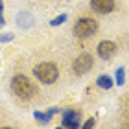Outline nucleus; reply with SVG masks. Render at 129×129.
Segmentation results:
<instances>
[{
  "label": "nucleus",
  "instance_id": "10",
  "mask_svg": "<svg viewBox=\"0 0 129 129\" xmlns=\"http://www.w3.org/2000/svg\"><path fill=\"white\" fill-rule=\"evenodd\" d=\"M33 116H35V120H39V122H48L50 120V116L46 114V113H41V111H35Z\"/></svg>",
  "mask_w": 129,
  "mask_h": 129
},
{
  "label": "nucleus",
  "instance_id": "1",
  "mask_svg": "<svg viewBox=\"0 0 129 129\" xmlns=\"http://www.w3.org/2000/svg\"><path fill=\"white\" fill-rule=\"evenodd\" d=\"M35 78H37L39 81H43V83H54V81L59 78V70H57V67L54 63H41L35 67L33 70Z\"/></svg>",
  "mask_w": 129,
  "mask_h": 129
},
{
  "label": "nucleus",
  "instance_id": "4",
  "mask_svg": "<svg viewBox=\"0 0 129 129\" xmlns=\"http://www.w3.org/2000/svg\"><path fill=\"white\" fill-rule=\"evenodd\" d=\"M92 64H94V59H92L89 54H83V55H79L78 59L74 61V70L78 74H85V72H89L92 68Z\"/></svg>",
  "mask_w": 129,
  "mask_h": 129
},
{
  "label": "nucleus",
  "instance_id": "3",
  "mask_svg": "<svg viewBox=\"0 0 129 129\" xmlns=\"http://www.w3.org/2000/svg\"><path fill=\"white\" fill-rule=\"evenodd\" d=\"M96 30H98L96 20L85 17V19L78 20V24H76V28H74V33H76V37H79V39H87V37H90V35H94Z\"/></svg>",
  "mask_w": 129,
  "mask_h": 129
},
{
  "label": "nucleus",
  "instance_id": "11",
  "mask_svg": "<svg viewBox=\"0 0 129 129\" xmlns=\"http://www.w3.org/2000/svg\"><path fill=\"white\" fill-rule=\"evenodd\" d=\"M64 20H67V15H59V17H55V19L52 20L50 24H52V26H57V24H63Z\"/></svg>",
  "mask_w": 129,
  "mask_h": 129
},
{
  "label": "nucleus",
  "instance_id": "14",
  "mask_svg": "<svg viewBox=\"0 0 129 129\" xmlns=\"http://www.w3.org/2000/svg\"><path fill=\"white\" fill-rule=\"evenodd\" d=\"M92 125H94V120H89V122H87V124L83 125L85 129H89V127H92Z\"/></svg>",
  "mask_w": 129,
  "mask_h": 129
},
{
  "label": "nucleus",
  "instance_id": "6",
  "mask_svg": "<svg viewBox=\"0 0 129 129\" xmlns=\"http://www.w3.org/2000/svg\"><path fill=\"white\" fill-rule=\"evenodd\" d=\"M114 52H116V44L113 41H102V43L98 44V54H100V57H103V59L113 57Z\"/></svg>",
  "mask_w": 129,
  "mask_h": 129
},
{
  "label": "nucleus",
  "instance_id": "7",
  "mask_svg": "<svg viewBox=\"0 0 129 129\" xmlns=\"http://www.w3.org/2000/svg\"><path fill=\"white\" fill-rule=\"evenodd\" d=\"M63 127H79V113L78 111H64Z\"/></svg>",
  "mask_w": 129,
  "mask_h": 129
},
{
  "label": "nucleus",
  "instance_id": "12",
  "mask_svg": "<svg viewBox=\"0 0 129 129\" xmlns=\"http://www.w3.org/2000/svg\"><path fill=\"white\" fill-rule=\"evenodd\" d=\"M8 41H13V33H4V35H0V43H8Z\"/></svg>",
  "mask_w": 129,
  "mask_h": 129
},
{
  "label": "nucleus",
  "instance_id": "2",
  "mask_svg": "<svg viewBox=\"0 0 129 129\" xmlns=\"http://www.w3.org/2000/svg\"><path fill=\"white\" fill-rule=\"evenodd\" d=\"M11 89H13L15 96H19L20 100H30L33 96V85L26 76H15L11 81Z\"/></svg>",
  "mask_w": 129,
  "mask_h": 129
},
{
  "label": "nucleus",
  "instance_id": "5",
  "mask_svg": "<svg viewBox=\"0 0 129 129\" xmlns=\"http://www.w3.org/2000/svg\"><path fill=\"white\" fill-rule=\"evenodd\" d=\"M90 8L96 13H111L114 9V2L113 0H90Z\"/></svg>",
  "mask_w": 129,
  "mask_h": 129
},
{
  "label": "nucleus",
  "instance_id": "13",
  "mask_svg": "<svg viewBox=\"0 0 129 129\" xmlns=\"http://www.w3.org/2000/svg\"><path fill=\"white\" fill-rule=\"evenodd\" d=\"M2 9H4V4H2V0H0V26L6 24V20H4V17H2Z\"/></svg>",
  "mask_w": 129,
  "mask_h": 129
},
{
  "label": "nucleus",
  "instance_id": "9",
  "mask_svg": "<svg viewBox=\"0 0 129 129\" xmlns=\"http://www.w3.org/2000/svg\"><path fill=\"white\" fill-rule=\"evenodd\" d=\"M125 83V70L118 68L116 70V85H124Z\"/></svg>",
  "mask_w": 129,
  "mask_h": 129
},
{
  "label": "nucleus",
  "instance_id": "8",
  "mask_svg": "<svg viewBox=\"0 0 129 129\" xmlns=\"http://www.w3.org/2000/svg\"><path fill=\"white\" fill-rule=\"evenodd\" d=\"M96 83H98V87H102L103 90H109L111 87H113V79H111L109 76H100L96 79Z\"/></svg>",
  "mask_w": 129,
  "mask_h": 129
}]
</instances>
